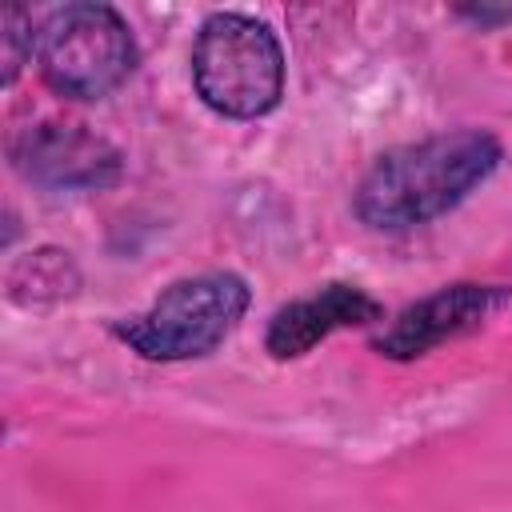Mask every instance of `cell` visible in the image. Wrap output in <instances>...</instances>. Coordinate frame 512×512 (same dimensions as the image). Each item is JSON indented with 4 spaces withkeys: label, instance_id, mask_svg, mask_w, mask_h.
Listing matches in <instances>:
<instances>
[{
    "label": "cell",
    "instance_id": "obj_1",
    "mask_svg": "<svg viewBox=\"0 0 512 512\" xmlns=\"http://www.w3.org/2000/svg\"><path fill=\"white\" fill-rule=\"evenodd\" d=\"M504 164V144L488 128H452L388 148L356 184L352 212L372 232H408L460 208Z\"/></svg>",
    "mask_w": 512,
    "mask_h": 512
},
{
    "label": "cell",
    "instance_id": "obj_2",
    "mask_svg": "<svg viewBox=\"0 0 512 512\" xmlns=\"http://www.w3.org/2000/svg\"><path fill=\"white\" fill-rule=\"evenodd\" d=\"M192 88L204 108L224 120H260L284 100L280 36L244 12H212L192 40Z\"/></svg>",
    "mask_w": 512,
    "mask_h": 512
},
{
    "label": "cell",
    "instance_id": "obj_3",
    "mask_svg": "<svg viewBox=\"0 0 512 512\" xmlns=\"http://www.w3.org/2000/svg\"><path fill=\"white\" fill-rule=\"evenodd\" d=\"M252 288L236 272H200L172 280L144 312L112 324V336L140 360L184 364L212 356L244 320Z\"/></svg>",
    "mask_w": 512,
    "mask_h": 512
},
{
    "label": "cell",
    "instance_id": "obj_4",
    "mask_svg": "<svg viewBox=\"0 0 512 512\" xmlns=\"http://www.w3.org/2000/svg\"><path fill=\"white\" fill-rule=\"evenodd\" d=\"M40 80L64 100H104L136 72V36L112 4H64L36 28Z\"/></svg>",
    "mask_w": 512,
    "mask_h": 512
},
{
    "label": "cell",
    "instance_id": "obj_5",
    "mask_svg": "<svg viewBox=\"0 0 512 512\" xmlns=\"http://www.w3.org/2000/svg\"><path fill=\"white\" fill-rule=\"evenodd\" d=\"M512 308V284H480V280H456L444 284L404 312H396L376 336L372 352L384 360H420L452 340H464L492 324L500 312Z\"/></svg>",
    "mask_w": 512,
    "mask_h": 512
},
{
    "label": "cell",
    "instance_id": "obj_6",
    "mask_svg": "<svg viewBox=\"0 0 512 512\" xmlns=\"http://www.w3.org/2000/svg\"><path fill=\"white\" fill-rule=\"evenodd\" d=\"M8 156L12 168L44 192H104L124 176V156L84 124H32L12 136Z\"/></svg>",
    "mask_w": 512,
    "mask_h": 512
},
{
    "label": "cell",
    "instance_id": "obj_7",
    "mask_svg": "<svg viewBox=\"0 0 512 512\" xmlns=\"http://www.w3.org/2000/svg\"><path fill=\"white\" fill-rule=\"evenodd\" d=\"M372 324H384V304L360 284L332 280L316 288L312 296H300L272 312L264 328V352L280 364L300 360L328 336L348 332V328H372Z\"/></svg>",
    "mask_w": 512,
    "mask_h": 512
},
{
    "label": "cell",
    "instance_id": "obj_8",
    "mask_svg": "<svg viewBox=\"0 0 512 512\" xmlns=\"http://www.w3.org/2000/svg\"><path fill=\"white\" fill-rule=\"evenodd\" d=\"M80 288V272L68 252L60 248H36L24 260L8 268V300L12 304H48L64 300Z\"/></svg>",
    "mask_w": 512,
    "mask_h": 512
},
{
    "label": "cell",
    "instance_id": "obj_9",
    "mask_svg": "<svg viewBox=\"0 0 512 512\" xmlns=\"http://www.w3.org/2000/svg\"><path fill=\"white\" fill-rule=\"evenodd\" d=\"M0 28H4V36H0L4 40V88H12L16 76H20V68L36 52V32H32V16L24 8H8L4 20H0Z\"/></svg>",
    "mask_w": 512,
    "mask_h": 512
},
{
    "label": "cell",
    "instance_id": "obj_10",
    "mask_svg": "<svg viewBox=\"0 0 512 512\" xmlns=\"http://www.w3.org/2000/svg\"><path fill=\"white\" fill-rule=\"evenodd\" d=\"M452 16L456 20H468L476 28H504V24H512V8L508 4L504 8H492V4H460V8H452Z\"/></svg>",
    "mask_w": 512,
    "mask_h": 512
}]
</instances>
